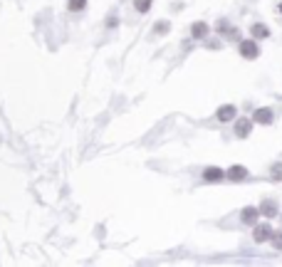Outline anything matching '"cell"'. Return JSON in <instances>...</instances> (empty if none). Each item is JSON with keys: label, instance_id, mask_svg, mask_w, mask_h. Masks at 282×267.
Here are the masks:
<instances>
[{"label": "cell", "instance_id": "1", "mask_svg": "<svg viewBox=\"0 0 282 267\" xmlns=\"http://www.w3.org/2000/svg\"><path fill=\"white\" fill-rule=\"evenodd\" d=\"M238 52H240L245 60H255V57L260 55V47L255 45V40H243V42L238 45Z\"/></svg>", "mask_w": 282, "mask_h": 267}, {"label": "cell", "instance_id": "2", "mask_svg": "<svg viewBox=\"0 0 282 267\" xmlns=\"http://www.w3.org/2000/svg\"><path fill=\"white\" fill-rule=\"evenodd\" d=\"M270 237H272V228H270L267 223L252 228V240H255V242H267Z\"/></svg>", "mask_w": 282, "mask_h": 267}, {"label": "cell", "instance_id": "3", "mask_svg": "<svg viewBox=\"0 0 282 267\" xmlns=\"http://www.w3.org/2000/svg\"><path fill=\"white\" fill-rule=\"evenodd\" d=\"M272 119H275V112H272L270 107L257 109V112H255V116H252V121H255V124H272Z\"/></svg>", "mask_w": 282, "mask_h": 267}, {"label": "cell", "instance_id": "4", "mask_svg": "<svg viewBox=\"0 0 282 267\" xmlns=\"http://www.w3.org/2000/svg\"><path fill=\"white\" fill-rule=\"evenodd\" d=\"M223 178H225V173H223L218 166H208V168H203V181L215 183V181H223Z\"/></svg>", "mask_w": 282, "mask_h": 267}, {"label": "cell", "instance_id": "5", "mask_svg": "<svg viewBox=\"0 0 282 267\" xmlns=\"http://www.w3.org/2000/svg\"><path fill=\"white\" fill-rule=\"evenodd\" d=\"M257 210H260V215H265V218H272V215H280V205H277L275 200H262Z\"/></svg>", "mask_w": 282, "mask_h": 267}, {"label": "cell", "instance_id": "6", "mask_svg": "<svg viewBox=\"0 0 282 267\" xmlns=\"http://www.w3.org/2000/svg\"><path fill=\"white\" fill-rule=\"evenodd\" d=\"M250 129H252V121H250V119H240V121L235 124V136H238V139H247V136H250Z\"/></svg>", "mask_w": 282, "mask_h": 267}, {"label": "cell", "instance_id": "7", "mask_svg": "<svg viewBox=\"0 0 282 267\" xmlns=\"http://www.w3.org/2000/svg\"><path fill=\"white\" fill-rule=\"evenodd\" d=\"M257 215H260V210H257V208H252V205H247V208H243V215H240V220H243L245 225H255Z\"/></svg>", "mask_w": 282, "mask_h": 267}, {"label": "cell", "instance_id": "8", "mask_svg": "<svg viewBox=\"0 0 282 267\" xmlns=\"http://www.w3.org/2000/svg\"><path fill=\"white\" fill-rule=\"evenodd\" d=\"M208 23H193V28H191V33H193V38L196 40H203V38H208Z\"/></svg>", "mask_w": 282, "mask_h": 267}, {"label": "cell", "instance_id": "9", "mask_svg": "<svg viewBox=\"0 0 282 267\" xmlns=\"http://www.w3.org/2000/svg\"><path fill=\"white\" fill-rule=\"evenodd\" d=\"M228 178H230V181H245V178H247V168H245V166H233V168L228 171Z\"/></svg>", "mask_w": 282, "mask_h": 267}, {"label": "cell", "instance_id": "10", "mask_svg": "<svg viewBox=\"0 0 282 267\" xmlns=\"http://www.w3.org/2000/svg\"><path fill=\"white\" fill-rule=\"evenodd\" d=\"M215 116H218L220 121H230V119L235 116V107H233V104H225V107H220V109H218V114H215Z\"/></svg>", "mask_w": 282, "mask_h": 267}, {"label": "cell", "instance_id": "11", "mask_svg": "<svg viewBox=\"0 0 282 267\" xmlns=\"http://www.w3.org/2000/svg\"><path fill=\"white\" fill-rule=\"evenodd\" d=\"M250 33H252V38H255V40H265V38H270V30H267V25H260V23H255Z\"/></svg>", "mask_w": 282, "mask_h": 267}, {"label": "cell", "instance_id": "12", "mask_svg": "<svg viewBox=\"0 0 282 267\" xmlns=\"http://www.w3.org/2000/svg\"><path fill=\"white\" fill-rule=\"evenodd\" d=\"M67 8H70V13H82L87 8V0H70Z\"/></svg>", "mask_w": 282, "mask_h": 267}, {"label": "cell", "instance_id": "13", "mask_svg": "<svg viewBox=\"0 0 282 267\" xmlns=\"http://www.w3.org/2000/svg\"><path fill=\"white\" fill-rule=\"evenodd\" d=\"M134 8H136V13H149L151 0H134Z\"/></svg>", "mask_w": 282, "mask_h": 267}, {"label": "cell", "instance_id": "14", "mask_svg": "<svg viewBox=\"0 0 282 267\" xmlns=\"http://www.w3.org/2000/svg\"><path fill=\"white\" fill-rule=\"evenodd\" d=\"M171 30V25L169 23H156V28H154V35H166Z\"/></svg>", "mask_w": 282, "mask_h": 267}, {"label": "cell", "instance_id": "15", "mask_svg": "<svg viewBox=\"0 0 282 267\" xmlns=\"http://www.w3.org/2000/svg\"><path fill=\"white\" fill-rule=\"evenodd\" d=\"M270 173H272V178H275V181H282V163H272Z\"/></svg>", "mask_w": 282, "mask_h": 267}, {"label": "cell", "instance_id": "16", "mask_svg": "<svg viewBox=\"0 0 282 267\" xmlns=\"http://www.w3.org/2000/svg\"><path fill=\"white\" fill-rule=\"evenodd\" d=\"M272 245H275L277 250H282V232H275V235H272Z\"/></svg>", "mask_w": 282, "mask_h": 267}, {"label": "cell", "instance_id": "17", "mask_svg": "<svg viewBox=\"0 0 282 267\" xmlns=\"http://www.w3.org/2000/svg\"><path fill=\"white\" fill-rule=\"evenodd\" d=\"M280 10H282V5H280Z\"/></svg>", "mask_w": 282, "mask_h": 267}]
</instances>
